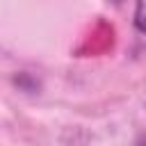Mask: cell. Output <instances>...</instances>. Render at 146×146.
Listing matches in <instances>:
<instances>
[{
	"mask_svg": "<svg viewBox=\"0 0 146 146\" xmlns=\"http://www.w3.org/2000/svg\"><path fill=\"white\" fill-rule=\"evenodd\" d=\"M135 146H146V135H141V137L135 141Z\"/></svg>",
	"mask_w": 146,
	"mask_h": 146,
	"instance_id": "2",
	"label": "cell"
},
{
	"mask_svg": "<svg viewBox=\"0 0 146 146\" xmlns=\"http://www.w3.org/2000/svg\"><path fill=\"white\" fill-rule=\"evenodd\" d=\"M132 23H135L137 32H139V34H144V39H146V0H135Z\"/></svg>",
	"mask_w": 146,
	"mask_h": 146,
	"instance_id": "1",
	"label": "cell"
}]
</instances>
